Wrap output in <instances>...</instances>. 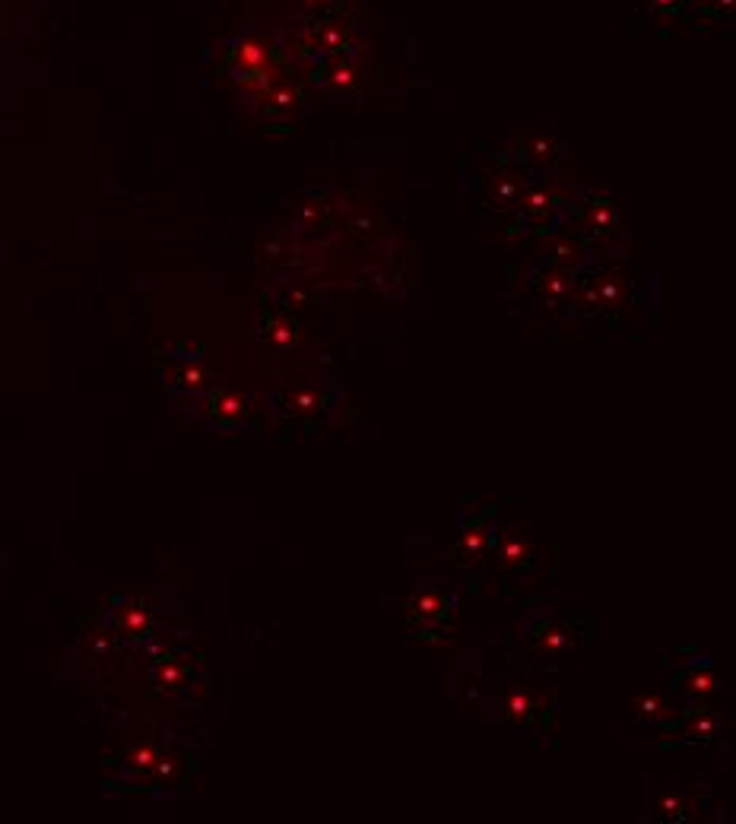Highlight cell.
<instances>
[{"mask_svg":"<svg viewBox=\"0 0 736 824\" xmlns=\"http://www.w3.org/2000/svg\"><path fill=\"white\" fill-rule=\"evenodd\" d=\"M416 615L422 622H432V618H445V599L435 593H422L416 599Z\"/></svg>","mask_w":736,"mask_h":824,"instance_id":"cell-1","label":"cell"}]
</instances>
